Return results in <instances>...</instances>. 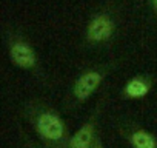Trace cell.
Listing matches in <instances>:
<instances>
[{
	"label": "cell",
	"mask_w": 157,
	"mask_h": 148,
	"mask_svg": "<svg viewBox=\"0 0 157 148\" xmlns=\"http://www.w3.org/2000/svg\"><path fill=\"white\" fill-rule=\"evenodd\" d=\"M20 148H49L43 143H37L36 140L29 139L26 134L20 133Z\"/></svg>",
	"instance_id": "cell-8"
},
{
	"label": "cell",
	"mask_w": 157,
	"mask_h": 148,
	"mask_svg": "<svg viewBox=\"0 0 157 148\" xmlns=\"http://www.w3.org/2000/svg\"><path fill=\"white\" fill-rule=\"evenodd\" d=\"M114 28H116V25H114V20L111 19V16L100 13V14L94 16L91 19V22L88 23L85 39L88 43H93V45L105 43L113 37Z\"/></svg>",
	"instance_id": "cell-6"
},
{
	"label": "cell",
	"mask_w": 157,
	"mask_h": 148,
	"mask_svg": "<svg viewBox=\"0 0 157 148\" xmlns=\"http://www.w3.org/2000/svg\"><path fill=\"white\" fill-rule=\"evenodd\" d=\"M117 130L131 148H157V136L136 120L122 119Z\"/></svg>",
	"instance_id": "cell-5"
},
{
	"label": "cell",
	"mask_w": 157,
	"mask_h": 148,
	"mask_svg": "<svg viewBox=\"0 0 157 148\" xmlns=\"http://www.w3.org/2000/svg\"><path fill=\"white\" fill-rule=\"evenodd\" d=\"M105 99H106V94H103L94 111L91 113V116L78 127V130L71 136L69 139V143H68V148H93V145L96 143L97 137L100 136L99 133V122H100V114H102V108L105 105Z\"/></svg>",
	"instance_id": "cell-3"
},
{
	"label": "cell",
	"mask_w": 157,
	"mask_h": 148,
	"mask_svg": "<svg viewBox=\"0 0 157 148\" xmlns=\"http://www.w3.org/2000/svg\"><path fill=\"white\" fill-rule=\"evenodd\" d=\"M8 56L14 66L25 69V71H31L36 76L40 74L39 57H37L34 48L26 40H23L20 37L11 39V42L8 45Z\"/></svg>",
	"instance_id": "cell-4"
},
{
	"label": "cell",
	"mask_w": 157,
	"mask_h": 148,
	"mask_svg": "<svg viewBox=\"0 0 157 148\" xmlns=\"http://www.w3.org/2000/svg\"><path fill=\"white\" fill-rule=\"evenodd\" d=\"M93 148H106L105 143H103V140H102V136L97 137V140H96V143L93 145Z\"/></svg>",
	"instance_id": "cell-9"
},
{
	"label": "cell",
	"mask_w": 157,
	"mask_h": 148,
	"mask_svg": "<svg viewBox=\"0 0 157 148\" xmlns=\"http://www.w3.org/2000/svg\"><path fill=\"white\" fill-rule=\"evenodd\" d=\"M152 87H154V79L149 74H136L123 85L122 97L125 100H142L151 93Z\"/></svg>",
	"instance_id": "cell-7"
},
{
	"label": "cell",
	"mask_w": 157,
	"mask_h": 148,
	"mask_svg": "<svg viewBox=\"0 0 157 148\" xmlns=\"http://www.w3.org/2000/svg\"><path fill=\"white\" fill-rule=\"evenodd\" d=\"M23 117L40 143L49 148H68L71 131L62 114L45 99H29L22 110Z\"/></svg>",
	"instance_id": "cell-1"
},
{
	"label": "cell",
	"mask_w": 157,
	"mask_h": 148,
	"mask_svg": "<svg viewBox=\"0 0 157 148\" xmlns=\"http://www.w3.org/2000/svg\"><path fill=\"white\" fill-rule=\"evenodd\" d=\"M151 5H152V8H154V11L157 13V0H151Z\"/></svg>",
	"instance_id": "cell-10"
},
{
	"label": "cell",
	"mask_w": 157,
	"mask_h": 148,
	"mask_svg": "<svg viewBox=\"0 0 157 148\" xmlns=\"http://www.w3.org/2000/svg\"><path fill=\"white\" fill-rule=\"evenodd\" d=\"M109 71H111L109 66H94V68L83 69L69 87V91L65 99V108L75 110L82 107L102 87V84L108 77Z\"/></svg>",
	"instance_id": "cell-2"
}]
</instances>
